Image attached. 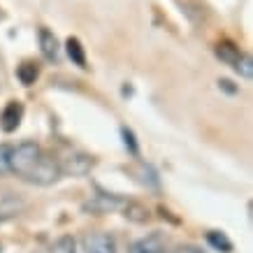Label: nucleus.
I'll use <instances>...</instances> for the list:
<instances>
[{
    "label": "nucleus",
    "instance_id": "1",
    "mask_svg": "<svg viewBox=\"0 0 253 253\" xmlns=\"http://www.w3.org/2000/svg\"><path fill=\"white\" fill-rule=\"evenodd\" d=\"M9 172L28 184L51 186L61 179V165L35 142H21L9 149Z\"/></svg>",
    "mask_w": 253,
    "mask_h": 253
},
{
    "label": "nucleus",
    "instance_id": "2",
    "mask_svg": "<svg viewBox=\"0 0 253 253\" xmlns=\"http://www.w3.org/2000/svg\"><path fill=\"white\" fill-rule=\"evenodd\" d=\"M82 253H116V242L109 232H86L82 237Z\"/></svg>",
    "mask_w": 253,
    "mask_h": 253
},
{
    "label": "nucleus",
    "instance_id": "3",
    "mask_svg": "<svg viewBox=\"0 0 253 253\" xmlns=\"http://www.w3.org/2000/svg\"><path fill=\"white\" fill-rule=\"evenodd\" d=\"M61 165V174H68V176H84L88 174L93 169V165H95V161H93V156L88 154H70L68 158L63 163H58Z\"/></svg>",
    "mask_w": 253,
    "mask_h": 253
},
{
    "label": "nucleus",
    "instance_id": "4",
    "mask_svg": "<svg viewBox=\"0 0 253 253\" xmlns=\"http://www.w3.org/2000/svg\"><path fill=\"white\" fill-rule=\"evenodd\" d=\"M128 253H169L168 237L163 232H149L146 237H139L137 242H132Z\"/></svg>",
    "mask_w": 253,
    "mask_h": 253
},
{
    "label": "nucleus",
    "instance_id": "5",
    "mask_svg": "<svg viewBox=\"0 0 253 253\" xmlns=\"http://www.w3.org/2000/svg\"><path fill=\"white\" fill-rule=\"evenodd\" d=\"M123 207V200L116 198V195H109V193H100V195H93L91 200L84 202V211L86 214H95V216H102V214H109L114 209Z\"/></svg>",
    "mask_w": 253,
    "mask_h": 253
},
{
    "label": "nucleus",
    "instance_id": "6",
    "mask_svg": "<svg viewBox=\"0 0 253 253\" xmlns=\"http://www.w3.org/2000/svg\"><path fill=\"white\" fill-rule=\"evenodd\" d=\"M26 200L16 193H0V225L23 214Z\"/></svg>",
    "mask_w": 253,
    "mask_h": 253
},
{
    "label": "nucleus",
    "instance_id": "7",
    "mask_svg": "<svg viewBox=\"0 0 253 253\" xmlns=\"http://www.w3.org/2000/svg\"><path fill=\"white\" fill-rule=\"evenodd\" d=\"M21 119H23V105L19 100H12L5 105L2 114H0V128L2 132H14L19 126H21Z\"/></svg>",
    "mask_w": 253,
    "mask_h": 253
},
{
    "label": "nucleus",
    "instance_id": "8",
    "mask_svg": "<svg viewBox=\"0 0 253 253\" xmlns=\"http://www.w3.org/2000/svg\"><path fill=\"white\" fill-rule=\"evenodd\" d=\"M38 40H40V51H42V56H44L46 61H58V56H61V44H58V40H56V35L49 28H40L38 33Z\"/></svg>",
    "mask_w": 253,
    "mask_h": 253
},
{
    "label": "nucleus",
    "instance_id": "9",
    "mask_svg": "<svg viewBox=\"0 0 253 253\" xmlns=\"http://www.w3.org/2000/svg\"><path fill=\"white\" fill-rule=\"evenodd\" d=\"M214 51H216V56H218L223 63H228V65H235V63L242 58V49H239L235 42H230V40L218 42V44L214 46Z\"/></svg>",
    "mask_w": 253,
    "mask_h": 253
},
{
    "label": "nucleus",
    "instance_id": "10",
    "mask_svg": "<svg viewBox=\"0 0 253 253\" xmlns=\"http://www.w3.org/2000/svg\"><path fill=\"white\" fill-rule=\"evenodd\" d=\"M65 51H68L70 61L75 63V65H79L82 70L88 68V65H86V51H84V46H82V42H79L77 38L65 40Z\"/></svg>",
    "mask_w": 253,
    "mask_h": 253
},
{
    "label": "nucleus",
    "instance_id": "11",
    "mask_svg": "<svg viewBox=\"0 0 253 253\" xmlns=\"http://www.w3.org/2000/svg\"><path fill=\"white\" fill-rule=\"evenodd\" d=\"M16 77H19V82H21L23 86H33L40 77V65L33 61L21 63V65L16 68Z\"/></svg>",
    "mask_w": 253,
    "mask_h": 253
},
{
    "label": "nucleus",
    "instance_id": "12",
    "mask_svg": "<svg viewBox=\"0 0 253 253\" xmlns=\"http://www.w3.org/2000/svg\"><path fill=\"white\" fill-rule=\"evenodd\" d=\"M123 216L132 223H146L151 216H149V209L144 205H139V202H126L123 205Z\"/></svg>",
    "mask_w": 253,
    "mask_h": 253
},
{
    "label": "nucleus",
    "instance_id": "13",
    "mask_svg": "<svg viewBox=\"0 0 253 253\" xmlns=\"http://www.w3.org/2000/svg\"><path fill=\"white\" fill-rule=\"evenodd\" d=\"M207 242L211 246H214L218 253H232V242L228 239V235L225 232H218V230H211V232H207Z\"/></svg>",
    "mask_w": 253,
    "mask_h": 253
},
{
    "label": "nucleus",
    "instance_id": "14",
    "mask_svg": "<svg viewBox=\"0 0 253 253\" xmlns=\"http://www.w3.org/2000/svg\"><path fill=\"white\" fill-rule=\"evenodd\" d=\"M232 68H235V72H237L239 77H244V79L253 77V58L249 54H242V58H239Z\"/></svg>",
    "mask_w": 253,
    "mask_h": 253
},
{
    "label": "nucleus",
    "instance_id": "15",
    "mask_svg": "<svg viewBox=\"0 0 253 253\" xmlns=\"http://www.w3.org/2000/svg\"><path fill=\"white\" fill-rule=\"evenodd\" d=\"M49 253H77V242L70 235H63L61 239H56V244L51 246Z\"/></svg>",
    "mask_w": 253,
    "mask_h": 253
},
{
    "label": "nucleus",
    "instance_id": "16",
    "mask_svg": "<svg viewBox=\"0 0 253 253\" xmlns=\"http://www.w3.org/2000/svg\"><path fill=\"white\" fill-rule=\"evenodd\" d=\"M121 137H123L126 149L130 151V156H139V144H137V139H135V132H132L130 128H126V126H123V128H121Z\"/></svg>",
    "mask_w": 253,
    "mask_h": 253
},
{
    "label": "nucleus",
    "instance_id": "17",
    "mask_svg": "<svg viewBox=\"0 0 253 253\" xmlns=\"http://www.w3.org/2000/svg\"><path fill=\"white\" fill-rule=\"evenodd\" d=\"M139 169H142V184H146V186H151V188H158V174L154 172V168L151 165H139Z\"/></svg>",
    "mask_w": 253,
    "mask_h": 253
},
{
    "label": "nucleus",
    "instance_id": "18",
    "mask_svg": "<svg viewBox=\"0 0 253 253\" xmlns=\"http://www.w3.org/2000/svg\"><path fill=\"white\" fill-rule=\"evenodd\" d=\"M9 149H12L9 144H0V176L9 172Z\"/></svg>",
    "mask_w": 253,
    "mask_h": 253
},
{
    "label": "nucleus",
    "instance_id": "19",
    "mask_svg": "<svg viewBox=\"0 0 253 253\" xmlns=\"http://www.w3.org/2000/svg\"><path fill=\"white\" fill-rule=\"evenodd\" d=\"M172 253H205L200 246H195V244H181V246H176Z\"/></svg>",
    "mask_w": 253,
    "mask_h": 253
},
{
    "label": "nucleus",
    "instance_id": "20",
    "mask_svg": "<svg viewBox=\"0 0 253 253\" xmlns=\"http://www.w3.org/2000/svg\"><path fill=\"white\" fill-rule=\"evenodd\" d=\"M230 84H232V82H228V79H221V82H218V86H221V88H225L228 93H235L237 88H235V86H230Z\"/></svg>",
    "mask_w": 253,
    "mask_h": 253
},
{
    "label": "nucleus",
    "instance_id": "21",
    "mask_svg": "<svg viewBox=\"0 0 253 253\" xmlns=\"http://www.w3.org/2000/svg\"><path fill=\"white\" fill-rule=\"evenodd\" d=\"M0 19H2V9H0Z\"/></svg>",
    "mask_w": 253,
    "mask_h": 253
}]
</instances>
